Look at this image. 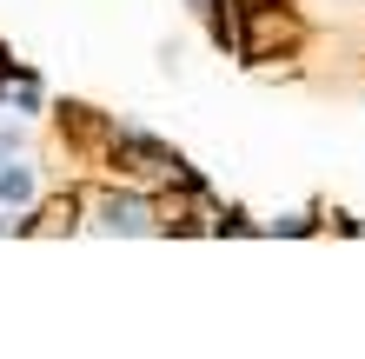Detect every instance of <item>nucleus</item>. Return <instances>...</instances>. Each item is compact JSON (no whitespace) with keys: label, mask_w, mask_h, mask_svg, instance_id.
I'll use <instances>...</instances> for the list:
<instances>
[{"label":"nucleus","mask_w":365,"mask_h":359,"mask_svg":"<svg viewBox=\"0 0 365 359\" xmlns=\"http://www.w3.org/2000/svg\"><path fill=\"white\" fill-rule=\"evenodd\" d=\"M0 200H7V206H27V200H34V166L0 160Z\"/></svg>","instance_id":"obj_1"}]
</instances>
